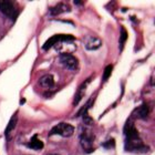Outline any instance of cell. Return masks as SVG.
<instances>
[{
  "label": "cell",
  "instance_id": "6da1fadb",
  "mask_svg": "<svg viewBox=\"0 0 155 155\" xmlns=\"http://www.w3.org/2000/svg\"><path fill=\"white\" fill-rule=\"evenodd\" d=\"M80 143L84 152L89 154L93 151V142H94V134L87 127H81L80 130Z\"/></svg>",
  "mask_w": 155,
  "mask_h": 155
},
{
  "label": "cell",
  "instance_id": "7a4b0ae2",
  "mask_svg": "<svg viewBox=\"0 0 155 155\" xmlns=\"http://www.w3.org/2000/svg\"><path fill=\"white\" fill-rule=\"evenodd\" d=\"M74 133V127L69 124V123H59L55 126H53V129L50 131L49 135H53V134H58L63 137H70L73 135Z\"/></svg>",
  "mask_w": 155,
  "mask_h": 155
},
{
  "label": "cell",
  "instance_id": "3957f363",
  "mask_svg": "<svg viewBox=\"0 0 155 155\" xmlns=\"http://www.w3.org/2000/svg\"><path fill=\"white\" fill-rule=\"evenodd\" d=\"M59 62L62 64V67H64L68 70H72L74 71L79 68V60L75 57H73L72 54L64 52L59 55Z\"/></svg>",
  "mask_w": 155,
  "mask_h": 155
},
{
  "label": "cell",
  "instance_id": "277c9868",
  "mask_svg": "<svg viewBox=\"0 0 155 155\" xmlns=\"http://www.w3.org/2000/svg\"><path fill=\"white\" fill-rule=\"evenodd\" d=\"M74 39H75L74 37L71 36V35H55V36L49 38L48 40L45 41V43L43 45L42 49H43L45 51H47V50H49L50 48L54 47L58 42H63V41L71 42V41H73Z\"/></svg>",
  "mask_w": 155,
  "mask_h": 155
},
{
  "label": "cell",
  "instance_id": "5b68a950",
  "mask_svg": "<svg viewBox=\"0 0 155 155\" xmlns=\"http://www.w3.org/2000/svg\"><path fill=\"white\" fill-rule=\"evenodd\" d=\"M124 135H125V141H134V140H140V134L137 130L135 129L134 122L129 119L124 125Z\"/></svg>",
  "mask_w": 155,
  "mask_h": 155
},
{
  "label": "cell",
  "instance_id": "8992f818",
  "mask_svg": "<svg viewBox=\"0 0 155 155\" xmlns=\"http://www.w3.org/2000/svg\"><path fill=\"white\" fill-rule=\"evenodd\" d=\"M0 11L10 19H15L17 17L16 5L12 1H0Z\"/></svg>",
  "mask_w": 155,
  "mask_h": 155
},
{
  "label": "cell",
  "instance_id": "52a82bcc",
  "mask_svg": "<svg viewBox=\"0 0 155 155\" xmlns=\"http://www.w3.org/2000/svg\"><path fill=\"white\" fill-rule=\"evenodd\" d=\"M83 43H84V47H85L87 50H97V49L102 45L101 39L97 38V37H93V36L84 38Z\"/></svg>",
  "mask_w": 155,
  "mask_h": 155
},
{
  "label": "cell",
  "instance_id": "ba28073f",
  "mask_svg": "<svg viewBox=\"0 0 155 155\" xmlns=\"http://www.w3.org/2000/svg\"><path fill=\"white\" fill-rule=\"evenodd\" d=\"M70 6L67 5V3H63V2H60L58 5H55V6L51 7L50 9H49V13L51 15V16H58L60 13H63V12H70Z\"/></svg>",
  "mask_w": 155,
  "mask_h": 155
},
{
  "label": "cell",
  "instance_id": "9c48e42d",
  "mask_svg": "<svg viewBox=\"0 0 155 155\" xmlns=\"http://www.w3.org/2000/svg\"><path fill=\"white\" fill-rule=\"evenodd\" d=\"M134 114L136 115L137 119L146 120L147 117H149V114H150L149 105H147L146 103H142L135 111H134Z\"/></svg>",
  "mask_w": 155,
  "mask_h": 155
},
{
  "label": "cell",
  "instance_id": "30bf717a",
  "mask_svg": "<svg viewBox=\"0 0 155 155\" xmlns=\"http://www.w3.org/2000/svg\"><path fill=\"white\" fill-rule=\"evenodd\" d=\"M39 84L45 89H51L54 87V79L52 74H45L39 79Z\"/></svg>",
  "mask_w": 155,
  "mask_h": 155
},
{
  "label": "cell",
  "instance_id": "8fae6325",
  "mask_svg": "<svg viewBox=\"0 0 155 155\" xmlns=\"http://www.w3.org/2000/svg\"><path fill=\"white\" fill-rule=\"evenodd\" d=\"M89 81H90V79L87 80V81H84V83L81 84V87L78 89L77 93H75V95H74V101H73V105H74V107H77L78 104L80 103V101L82 100V97H84L85 89H87V84H89Z\"/></svg>",
  "mask_w": 155,
  "mask_h": 155
},
{
  "label": "cell",
  "instance_id": "7c38bea8",
  "mask_svg": "<svg viewBox=\"0 0 155 155\" xmlns=\"http://www.w3.org/2000/svg\"><path fill=\"white\" fill-rule=\"evenodd\" d=\"M17 121H18V114L15 113L12 116H11V119H10V121H9V123H8V125H7L6 130H5V135H6V137L8 140L10 139V133L12 132L13 130H15V127H16Z\"/></svg>",
  "mask_w": 155,
  "mask_h": 155
},
{
  "label": "cell",
  "instance_id": "4fadbf2b",
  "mask_svg": "<svg viewBox=\"0 0 155 155\" xmlns=\"http://www.w3.org/2000/svg\"><path fill=\"white\" fill-rule=\"evenodd\" d=\"M27 146H28V147H30V149L39 151V150L43 149V143H42L40 140H38V136L35 135L32 139L30 140V142L27 144Z\"/></svg>",
  "mask_w": 155,
  "mask_h": 155
},
{
  "label": "cell",
  "instance_id": "5bb4252c",
  "mask_svg": "<svg viewBox=\"0 0 155 155\" xmlns=\"http://www.w3.org/2000/svg\"><path fill=\"white\" fill-rule=\"evenodd\" d=\"M126 40H127V32L124 28H121V36H120V50L122 51L123 47L125 45Z\"/></svg>",
  "mask_w": 155,
  "mask_h": 155
},
{
  "label": "cell",
  "instance_id": "9a60e30c",
  "mask_svg": "<svg viewBox=\"0 0 155 155\" xmlns=\"http://www.w3.org/2000/svg\"><path fill=\"white\" fill-rule=\"evenodd\" d=\"M112 70H113V67L111 64H109L107 67H105L104 69V72H103V75H102V81L105 82V81L109 80V78L111 77V73H112Z\"/></svg>",
  "mask_w": 155,
  "mask_h": 155
},
{
  "label": "cell",
  "instance_id": "2e32d148",
  "mask_svg": "<svg viewBox=\"0 0 155 155\" xmlns=\"http://www.w3.org/2000/svg\"><path fill=\"white\" fill-rule=\"evenodd\" d=\"M102 146L105 147V149H114L115 141H114L113 139H111V140H109V141H107V142H104L103 144H102Z\"/></svg>",
  "mask_w": 155,
  "mask_h": 155
},
{
  "label": "cell",
  "instance_id": "e0dca14e",
  "mask_svg": "<svg viewBox=\"0 0 155 155\" xmlns=\"http://www.w3.org/2000/svg\"><path fill=\"white\" fill-rule=\"evenodd\" d=\"M82 119H83V122L85 125H92V124H93V120L91 119V116L87 113L82 115Z\"/></svg>",
  "mask_w": 155,
  "mask_h": 155
},
{
  "label": "cell",
  "instance_id": "ac0fdd59",
  "mask_svg": "<svg viewBox=\"0 0 155 155\" xmlns=\"http://www.w3.org/2000/svg\"><path fill=\"white\" fill-rule=\"evenodd\" d=\"M73 2H74V5H83V1H80V0H75Z\"/></svg>",
  "mask_w": 155,
  "mask_h": 155
},
{
  "label": "cell",
  "instance_id": "d6986e66",
  "mask_svg": "<svg viewBox=\"0 0 155 155\" xmlns=\"http://www.w3.org/2000/svg\"><path fill=\"white\" fill-rule=\"evenodd\" d=\"M48 155H59V154H57V153H52V154H48Z\"/></svg>",
  "mask_w": 155,
  "mask_h": 155
}]
</instances>
